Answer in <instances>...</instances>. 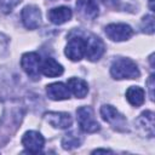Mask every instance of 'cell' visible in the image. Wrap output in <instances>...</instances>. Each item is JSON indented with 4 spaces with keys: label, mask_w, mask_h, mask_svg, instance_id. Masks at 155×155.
Returning <instances> with one entry per match:
<instances>
[{
    "label": "cell",
    "mask_w": 155,
    "mask_h": 155,
    "mask_svg": "<svg viewBox=\"0 0 155 155\" xmlns=\"http://www.w3.org/2000/svg\"><path fill=\"white\" fill-rule=\"evenodd\" d=\"M107 36L113 41H125L133 34L132 28L125 23H111L105 27Z\"/></svg>",
    "instance_id": "5b68a950"
},
{
    "label": "cell",
    "mask_w": 155,
    "mask_h": 155,
    "mask_svg": "<svg viewBox=\"0 0 155 155\" xmlns=\"http://www.w3.org/2000/svg\"><path fill=\"white\" fill-rule=\"evenodd\" d=\"M19 2L21 0H0V10L4 13H10Z\"/></svg>",
    "instance_id": "ffe728a7"
},
{
    "label": "cell",
    "mask_w": 155,
    "mask_h": 155,
    "mask_svg": "<svg viewBox=\"0 0 155 155\" xmlns=\"http://www.w3.org/2000/svg\"><path fill=\"white\" fill-rule=\"evenodd\" d=\"M76 8L79 13L84 18H87V19H94L99 13L96 0H78Z\"/></svg>",
    "instance_id": "7c38bea8"
},
{
    "label": "cell",
    "mask_w": 155,
    "mask_h": 155,
    "mask_svg": "<svg viewBox=\"0 0 155 155\" xmlns=\"http://www.w3.org/2000/svg\"><path fill=\"white\" fill-rule=\"evenodd\" d=\"M46 93L52 101H64L70 97V91L67 85L62 82H53L46 86Z\"/></svg>",
    "instance_id": "8fae6325"
},
{
    "label": "cell",
    "mask_w": 155,
    "mask_h": 155,
    "mask_svg": "<svg viewBox=\"0 0 155 155\" xmlns=\"http://www.w3.org/2000/svg\"><path fill=\"white\" fill-rule=\"evenodd\" d=\"M110 74L114 79H137L139 78V70L137 64L130 58H117L110 67Z\"/></svg>",
    "instance_id": "6da1fadb"
},
{
    "label": "cell",
    "mask_w": 155,
    "mask_h": 155,
    "mask_svg": "<svg viewBox=\"0 0 155 155\" xmlns=\"http://www.w3.org/2000/svg\"><path fill=\"white\" fill-rule=\"evenodd\" d=\"M78 122L80 128L86 133H94L99 131V124L94 119V114L91 107H80L76 110Z\"/></svg>",
    "instance_id": "7a4b0ae2"
},
{
    "label": "cell",
    "mask_w": 155,
    "mask_h": 155,
    "mask_svg": "<svg viewBox=\"0 0 155 155\" xmlns=\"http://www.w3.org/2000/svg\"><path fill=\"white\" fill-rule=\"evenodd\" d=\"M22 144L27 149L28 153L39 154V153H41V150L44 148L45 139H44V137L39 132H36V131H28L22 137Z\"/></svg>",
    "instance_id": "8992f818"
},
{
    "label": "cell",
    "mask_w": 155,
    "mask_h": 155,
    "mask_svg": "<svg viewBox=\"0 0 155 155\" xmlns=\"http://www.w3.org/2000/svg\"><path fill=\"white\" fill-rule=\"evenodd\" d=\"M126 98L133 107H140L144 103V91L138 86H131L126 91Z\"/></svg>",
    "instance_id": "2e32d148"
},
{
    "label": "cell",
    "mask_w": 155,
    "mask_h": 155,
    "mask_svg": "<svg viewBox=\"0 0 155 155\" xmlns=\"http://www.w3.org/2000/svg\"><path fill=\"white\" fill-rule=\"evenodd\" d=\"M45 119L51 126L57 128H68L73 124L71 116L68 113H57V111L46 113Z\"/></svg>",
    "instance_id": "30bf717a"
},
{
    "label": "cell",
    "mask_w": 155,
    "mask_h": 155,
    "mask_svg": "<svg viewBox=\"0 0 155 155\" xmlns=\"http://www.w3.org/2000/svg\"><path fill=\"white\" fill-rule=\"evenodd\" d=\"M73 16V12L69 7L67 6H59V7H53L47 12V17L48 19L53 23V24H63L65 22H68Z\"/></svg>",
    "instance_id": "4fadbf2b"
},
{
    "label": "cell",
    "mask_w": 155,
    "mask_h": 155,
    "mask_svg": "<svg viewBox=\"0 0 155 155\" xmlns=\"http://www.w3.org/2000/svg\"><path fill=\"white\" fill-rule=\"evenodd\" d=\"M153 2H154V0H149V7H150L151 11L154 10V5H153Z\"/></svg>",
    "instance_id": "cb8c5ba5"
},
{
    "label": "cell",
    "mask_w": 155,
    "mask_h": 155,
    "mask_svg": "<svg viewBox=\"0 0 155 155\" xmlns=\"http://www.w3.org/2000/svg\"><path fill=\"white\" fill-rule=\"evenodd\" d=\"M69 91L76 97V98H84L88 92L87 82L79 78H70L67 84Z\"/></svg>",
    "instance_id": "9a60e30c"
},
{
    "label": "cell",
    "mask_w": 155,
    "mask_h": 155,
    "mask_svg": "<svg viewBox=\"0 0 155 155\" xmlns=\"http://www.w3.org/2000/svg\"><path fill=\"white\" fill-rule=\"evenodd\" d=\"M140 125L145 128V133H149V137L154 134V114L151 111H144L139 116Z\"/></svg>",
    "instance_id": "e0dca14e"
},
{
    "label": "cell",
    "mask_w": 155,
    "mask_h": 155,
    "mask_svg": "<svg viewBox=\"0 0 155 155\" xmlns=\"http://www.w3.org/2000/svg\"><path fill=\"white\" fill-rule=\"evenodd\" d=\"M21 65L30 79H33V80L40 79L41 61H40V56L38 53H35V52L24 53L21 58Z\"/></svg>",
    "instance_id": "3957f363"
},
{
    "label": "cell",
    "mask_w": 155,
    "mask_h": 155,
    "mask_svg": "<svg viewBox=\"0 0 155 155\" xmlns=\"http://www.w3.org/2000/svg\"><path fill=\"white\" fill-rule=\"evenodd\" d=\"M147 85H148V87H149V96H150V99L153 101V99H154V92H153V90H154V75H150V78H149L148 81H147Z\"/></svg>",
    "instance_id": "44dd1931"
},
{
    "label": "cell",
    "mask_w": 155,
    "mask_h": 155,
    "mask_svg": "<svg viewBox=\"0 0 155 155\" xmlns=\"http://www.w3.org/2000/svg\"><path fill=\"white\" fill-rule=\"evenodd\" d=\"M117 1H119V0H102V2H104L105 5H109V6H113V5H115Z\"/></svg>",
    "instance_id": "7402d4cb"
},
{
    "label": "cell",
    "mask_w": 155,
    "mask_h": 155,
    "mask_svg": "<svg viewBox=\"0 0 155 155\" xmlns=\"http://www.w3.org/2000/svg\"><path fill=\"white\" fill-rule=\"evenodd\" d=\"M142 30L147 34H153L154 33V17L151 15H148L143 18L142 21Z\"/></svg>",
    "instance_id": "d6986e66"
},
{
    "label": "cell",
    "mask_w": 155,
    "mask_h": 155,
    "mask_svg": "<svg viewBox=\"0 0 155 155\" xmlns=\"http://www.w3.org/2000/svg\"><path fill=\"white\" fill-rule=\"evenodd\" d=\"M82 142V138L79 136V134H75L74 132L71 133H68L64 136L63 140H62V145L64 149H73V148H76L81 144Z\"/></svg>",
    "instance_id": "ac0fdd59"
},
{
    "label": "cell",
    "mask_w": 155,
    "mask_h": 155,
    "mask_svg": "<svg viewBox=\"0 0 155 155\" xmlns=\"http://www.w3.org/2000/svg\"><path fill=\"white\" fill-rule=\"evenodd\" d=\"M104 44L103 41L94 35H90L86 39V50H85V56L88 61L91 62H96L98 61L103 53H104Z\"/></svg>",
    "instance_id": "52a82bcc"
},
{
    "label": "cell",
    "mask_w": 155,
    "mask_h": 155,
    "mask_svg": "<svg viewBox=\"0 0 155 155\" xmlns=\"http://www.w3.org/2000/svg\"><path fill=\"white\" fill-rule=\"evenodd\" d=\"M86 50V39L82 36H73L65 46V56L74 62L84 58Z\"/></svg>",
    "instance_id": "277c9868"
},
{
    "label": "cell",
    "mask_w": 155,
    "mask_h": 155,
    "mask_svg": "<svg viewBox=\"0 0 155 155\" xmlns=\"http://www.w3.org/2000/svg\"><path fill=\"white\" fill-rule=\"evenodd\" d=\"M101 115H102V117H103L104 121L109 122L115 128H117V130H125L126 119L113 105H103L101 108Z\"/></svg>",
    "instance_id": "ba28073f"
},
{
    "label": "cell",
    "mask_w": 155,
    "mask_h": 155,
    "mask_svg": "<svg viewBox=\"0 0 155 155\" xmlns=\"http://www.w3.org/2000/svg\"><path fill=\"white\" fill-rule=\"evenodd\" d=\"M22 22L28 29H36L41 24V12L39 7L34 5H28L22 10L21 13Z\"/></svg>",
    "instance_id": "9c48e42d"
},
{
    "label": "cell",
    "mask_w": 155,
    "mask_h": 155,
    "mask_svg": "<svg viewBox=\"0 0 155 155\" xmlns=\"http://www.w3.org/2000/svg\"><path fill=\"white\" fill-rule=\"evenodd\" d=\"M63 67L62 64H59L56 59L51 58V57H47L41 67H40V71L45 75V76H48V78H56V76H59L63 74Z\"/></svg>",
    "instance_id": "5bb4252c"
},
{
    "label": "cell",
    "mask_w": 155,
    "mask_h": 155,
    "mask_svg": "<svg viewBox=\"0 0 155 155\" xmlns=\"http://www.w3.org/2000/svg\"><path fill=\"white\" fill-rule=\"evenodd\" d=\"M98 153H111V151L108 150V149H96V150H93V154H98Z\"/></svg>",
    "instance_id": "603a6c76"
}]
</instances>
